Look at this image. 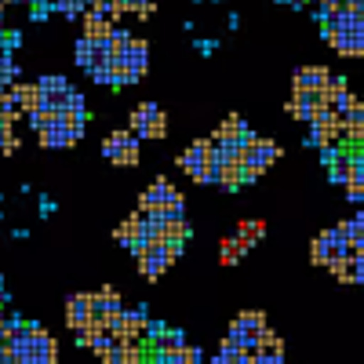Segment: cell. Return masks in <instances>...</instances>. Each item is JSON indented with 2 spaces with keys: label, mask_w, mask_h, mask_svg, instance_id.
<instances>
[{
  "label": "cell",
  "mask_w": 364,
  "mask_h": 364,
  "mask_svg": "<svg viewBox=\"0 0 364 364\" xmlns=\"http://www.w3.org/2000/svg\"><path fill=\"white\" fill-rule=\"evenodd\" d=\"M182 350H157V364H182Z\"/></svg>",
  "instance_id": "37"
},
{
  "label": "cell",
  "mask_w": 364,
  "mask_h": 364,
  "mask_svg": "<svg viewBox=\"0 0 364 364\" xmlns=\"http://www.w3.org/2000/svg\"><path fill=\"white\" fill-rule=\"evenodd\" d=\"M262 328H266V314L259 310H245L226 331V343L233 346H245V350H255L259 346V336H262Z\"/></svg>",
  "instance_id": "5"
},
{
  "label": "cell",
  "mask_w": 364,
  "mask_h": 364,
  "mask_svg": "<svg viewBox=\"0 0 364 364\" xmlns=\"http://www.w3.org/2000/svg\"><path fill=\"white\" fill-rule=\"evenodd\" d=\"M11 135V128H4V124H0V146H4V139Z\"/></svg>",
  "instance_id": "43"
},
{
  "label": "cell",
  "mask_w": 364,
  "mask_h": 364,
  "mask_svg": "<svg viewBox=\"0 0 364 364\" xmlns=\"http://www.w3.org/2000/svg\"><path fill=\"white\" fill-rule=\"evenodd\" d=\"M240 182H245V178H240V164H237V161H226V164H223V182H219V186L237 190Z\"/></svg>",
  "instance_id": "28"
},
{
  "label": "cell",
  "mask_w": 364,
  "mask_h": 364,
  "mask_svg": "<svg viewBox=\"0 0 364 364\" xmlns=\"http://www.w3.org/2000/svg\"><path fill=\"white\" fill-rule=\"evenodd\" d=\"M324 41L343 58H360L364 55V11H353V8L331 11L324 18Z\"/></svg>",
  "instance_id": "1"
},
{
  "label": "cell",
  "mask_w": 364,
  "mask_h": 364,
  "mask_svg": "<svg viewBox=\"0 0 364 364\" xmlns=\"http://www.w3.org/2000/svg\"><path fill=\"white\" fill-rule=\"evenodd\" d=\"M128 41H132V33H128V29L113 26V33H109V48H113V51H120V48H124Z\"/></svg>",
  "instance_id": "33"
},
{
  "label": "cell",
  "mask_w": 364,
  "mask_h": 364,
  "mask_svg": "<svg viewBox=\"0 0 364 364\" xmlns=\"http://www.w3.org/2000/svg\"><path fill=\"white\" fill-rule=\"evenodd\" d=\"M346 95V77H328L324 80V87H321V102L328 106V109H336V102Z\"/></svg>",
  "instance_id": "21"
},
{
  "label": "cell",
  "mask_w": 364,
  "mask_h": 364,
  "mask_svg": "<svg viewBox=\"0 0 364 364\" xmlns=\"http://www.w3.org/2000/svg\"><path fill=\"white\" fill-rule=\"evenodd\" d=\"M4 343H8V317L0 314V346H4Z\"/></svg>",
  "instance_id": "40"
},
{
  "label": "cell",
  "mask_w": 364,
  "mask_h": 364,
  "mask_svg": "<svg viewBox=\"0 0 364 364\" xmlns=\"http://www.w3.org/2000/svg\"><path fill=\"white\" fill-rule=\"evenodd\" d=\"M51 120H55V109H48V106H41V109L29 113V124H33V132H37V135L51 124Z\"/></svg>",
  "instance_id": "29"
},
{
  "label": "cell",
  "mask_w": 364,
  "mask_h": 364,
  "mask_svg": "<svg viewBox=\"0 0 364 364\" xmlns=\"http://www.w3.org/2000/svg\"><path fill=\"white\" fill-rule=\"evenodd\" d=\"M146 306L139 310H120L117 321H109V336L113 343H132V339H142V331H146Z\"/></svg>",
  "instance_id": "9"
},
{
  "label": "cell",
  "mask_w": 364,
  "mask_h": 364,
  "mask_svg": "<svg viewBox=\"0 0 364 364\" xmlns=\"http://www.w3.org/2000/svg\"><path fill=\"white\" fill-rule=\"evenodd\" d=\"M211 146H215L211 139H197L193 146H186V149L178 154V168L186 171L193 182H200V171H204V164L211 161Z\"/></svg>",
  "instance_id": "10"
},
{
  "label": "cell",
  "mask_w": 364,
  "mask_h": 364,
  "mask_svg": "<svg viewBox=\"0 0 364 364\" xmlns=\"http://www.w3.org/2000/svg\"><path fill=\"white\" fill-rule=\"evenodd\" d=\"M321 91H314V87H295V95H291V102H288V113L291 117H299V120H310L321 113Z\"/></svg>",
  "instance_id": "12"
},
{
  "label": "cell",
  "mask_w": 364,
  "mask_h": 364,
  "mask_svg": "<svg viewBox=\"0 0 364 364\" xmlns=\"http://www.w3.org/2000/svg\"><path fill=\"white\" fill-rule=\"evenodd\" d=\"M168 135V113L164 109H154L146 117V128H142V139H164Z\"/></svg>",
  "instance_id": "25"
},
{
  "label": "cell",
  "mask_w": 364,
  "mask_h": 364,
  "mask_svg": "<svg viewBox=\"0 0 364 364\" xmlns=\"http://www.w3.org/2000/svg\"><path fill=\"white\" fill-rule=\"evenodd\" d=\"M262 237H266V223H262V219H245V223H240V230H237V240H240L248 252L259 245Z\"/></svg>",
  "instance_id": "19"
},
{
  "label": "cell",
  "mask_w": 364,
  "mask_h": 364,
  "mask_svg": "<svg viewBox=\"0 0 364 364\" xmlns=\"http://www.w3.org/2000/svg\"><path fill=\"white\" fill-rule=\"evenodd\" d=\"M350 255H353V248L346 245V237H343L339 226L324 230L321 237H314V245H310V259L321 262V266H328L331 259H350Z\"/></svg>",
  "instance_id": "6"
},
{
  "label": "cell",
  "mask_w": 364,
  "mask_h": 364,
  "mask_svg": "<svg viewBox=\"0 0 364 364\" xmlns=\"http://www.w3.org/2000/svg\"><path fill=\"white\" fill-rule=\"evenodd\" d=\"M175 200H182V193L171 186L168 178H157V182H149V186L142 190V197H139V204H142V211H161V208H168V204H175Z\"/></svg>",
  "instance_id": "11"
},
{
  "label": "cell",
  "mask_w": 364,
  "mask_h": 364,
  "mask_svg": "<svg viewBox=\"0 0 364 364\" xmlns=\"http://www.w3.org/2000/svg\"><path fill=\"white\" fill-rule=\"evenodd\" d=\"M0 154H8V157H11V154H18V139H15V132L4 139V146H0Z\"/></svg>",
  "instance_id": "39"
},
{
  "label": "cell",
  "mask_w": 364,
  "mask_h": 364,
  "mask_svg": "<svg viewBox=\"0 0 364 364\" xmlns=\"http://www.w3.org/2000/svg\"><path fill=\"white\" fill-rule=\"evenodd\" d=\"M8 95H11V102H15L22 113H33V109L44 106L41 84H11V87H8Z\"/></svg>",
  "instance_id": "14"
},
{
  "label": "cell",
  "mask_w": 364,
  "mask_h": 364,
  "mask_svg": "<svg viewBox=\"0 0 364 364\" xmlns=\"http://www.w3.org/2000/svg\"><path fill=\"white\" fill-rule=\"evenodd\" d=\"M277 157H281V146L273 142V139H259V135H255V142L245 146V154H240V161H237V164H240V178L255 182Z\"/></svg>",
  "instance_id": "3"
},
{
  "label": "cell",
  "mask_w": 364,
  "mask_h": 364,
  "mask_svg": "<svg viewBox=\"0 0 364 364\" xmlns=\"http://www.w3.org/2000/svg\"><path fill=\"white\" fill-rule=\"evenodd\" d=\"M343 190H346V200H353V204H364V182H360V178H350V182H343Z\"/></svg>",
  "instance_id": "31"
},
{
  "label": "cell",
  "mask_w": 364,
  "mask_h": 364,
  "mask_svg": "<svg viewBox=\"0 0 364 364\" xmlns=\"http://www.w3.org/2000/svg\"><path fill=\"white\" fill-rule=\"evenodd\" d=\"M186 339H182V331H164V339L157 343V350H182Z\"/></svg>",
  "instance_id": "32"
},
{
  "label": "cell",
  "mask_w": 364,
  "mask_h": 364,
  "mask_svg": "<svg viewBox=\"0 0 364 364\" xmlns=\"http://www.w3.org/2000/svg\"><path fill=\"white\" fill-rule=\"evenodd\" d=\"M178 357H182V364H204V353H200L197 346H182Z\"/></svg>",
  "instance_id": "36"
},
{
  "label": "cell",
  "mask_w": 364,
  "mask_h": 364,
  "mask_svg": "<svg viewBox=\"0 0 364 364\" xmlns=\"http://www.w3.org/2000/svg\"><path fill=\"white\" fill-rule=\"evenodd\" d=\"M4 302H8V291H4V281H0V310H4Z\"/></svg>",
  "instance_id": "42"
},
{
  "label": "cell",
  "mask_w": 364,
  "mask_h": 364,
  "mask_svg": "<svg viewBox=\"0 0 364 364\" xmlns=\"http://www.w3.org/2000/svg\"><path fill=\"white\" fill-rule=\"evenodd\" d=\"M109 33H113L109 18H102L99 11H84V37L87 41H109Z\"/></svg>",
  "instance_id": "16"
},
{
  "label": "cell",
  "mask_w": 364,
  "mask_h": 364,
  "mask_svg": "<svg viewBox=\"0 0 364 364\" xmlns=\"http://www.w3.org/2000/svg\"><path fill=\"white\" fill-rule=\"evenodd\" d=\"M139 233H142V215H128L124 223H120L117 230H113V237L120 240V245H135V240H139Z\"/></svg>",
  "instance_id": "22"
},
{
  "label": "cell",
  "mask_w": 364,
  "mask_h": 364,
  "mask_svg": "<svg viewBox=\"0 0 364 364\" xmlns=\"http://www.w3.org/2000/svg\"><path fill=\"white\" fill-rule=\"evenodd\" d=\"M328 77H331L328 66H302V70L295 73V87H314V91H321Z\"/></svg>",
  "instance_id": "18"
},
{
  "label": "cell",
  "mask_w": 364,
  "mask_h": 364,
  "mask_svg": "<svg viewBox=\"0 0 364 364\" xmlns=\"http://www.w3.org/2000/svg\"><path fill=\"white\" fill-rule=\"evenodd\" d=\"M343 142H350V146H364V106L343 117Z\"/></svg>",
  "instance_id": "17"
},
{
  "label": "cell",
  "mask_w": 364,
  "mask_h": 364,
  "mask_svg": "<svg viewBox=\"0 0 364 364\" xmlns=\"http://www.w3.org/2000/svg\"><path fill=\"white\" fill-rule=\"evenodd\" d=\"M343 157H346V154H343V149H339V146H324V149H321V161H324L328 168H331V164H336V161H343Z\"/></svg>",
  "instance_id": "35"
},
{
  "label": "cell",
  "mask_w": 364,
  "mask_h": 364,
  "mask_svg": "<svg viewBox=\"0 0 364 364\" xmlns=\"http://www.w3.org/2000/svg\"><path fill=\"white\" fill-rule=\"evenodd\" d=\"M328 269H331V277H336V281L353 284V255H350V259H331Z\"/></svg>",
  "instance_id": "27"
},
{
  "label": "cell",
  "mask_w": 364,
  "mask_h": 364,
  "mask_svg": "<svg viewBox=\"0 0 364 364\" xmlns=\"http://www.w3.org/2000/svg\"><path fill=\"white\" fill-rule=\"evenodd\" d=\"M164 331H168V328H164L161 321H146V331H142V336H146V339H154V343H161V339H164Z\"/></svg>",
  "instance_id": "34"
},
{
  "label": "cell",
  "mask_w": 364,
  "mask_h": 364,
  "mask_svg": "<svg viewBox=\"0 0 364 364\" xmlns=\"http://www.w3.org/2000/svg\"><path fill=\"white\" fill-rule=\"evenodd\" d=\"M245 255H248V248L240 245L237 237H230V240H223V245H219V262H223V266H237Z\"/></svg>",
  "instance_id": "24"
},
{
  "label": "cell",
  "mask_w": 364,
  "mask_h": 364,
  "mask_svg": "<svg viewBox=\"0 0 364 364\" xmlns=\"http://www.w3.org/2000/svg\"><path fill=\"white\" fill-rule=\"evenodd\" d=\"M346 8H353V11H364V0H346Z\"/></svg>",
  "instance_id": "41"
},
{
  "label": "cell",
  "mask_w": 364,
  "mask_h": 364,
  "mask_svg": "<svg viewBox=\"0 0 364 364\" xmlns=\"http://www.w3.org/2000/svg\"><path fill=\"white\" fill-rule=\"evenodd\" d=\"M91 317V295H70L66 299V324L77 331L80 324H87Z\"/></svg>",
  "instance_id": "15"
},
{
  "label": "cell",
  "mask_w": 364,
  "mask_h": 364,
  "mask_svg": "<svg viewBox=\"0 0 364 364\" xmlns=\"http://www.w3.org/2000/svg\"><path fill=\"white\" fill-rule=\"evenodd\" d=\"M80 135H84V132L73 128L70 113H55V120L41 132V146H48V149H70V146H77Z\"/></svg>",
  "instance_id": "8"
},
{
  "label": "cell",
  "mask_w": 364,
  "mask_h": 364,
  "mask_svg": "<svg viewBox=\"0 0 364 364\" xmlns=\"http://www.w3.org/2000/svg\"><path fill=\"white\" fill-rule=\"evenodd\" d=\"M164 237H168V240H178V245H182V240L190 237V223H186V219H182V223H164Z\"/></svg>",
  "instance_id": "30"
},
{
  "label": "cell",
  "mask_w": 364,
  "mask_h": 364,
  "mask_svg": "<svg viewBox=\"0 0 364 364\" xmlns=\"http://www.w3.org/2000/svg\"><path fill=\"white\" fill-rule=\"evenodd\" d=\"M70 84L66 77H44L41 80V95H44V106L55 109V113H66V102H70Z\"/></svg>",
  "instance_id": "13"
},
{
  "label": "cell",
  "mask_w": 364,
  "mask_h": 364,
  "mask_svg": "<svg viewBox=\"0 0 364 364\" xmlns=\"http://www.w3.org/2000/svg\"><path fill=\"white\" fill-rule=\"evenodd\" d=\"M178 255H182V245H178V240H168V237H161V240H154V245H146V248L135 252L139 269H142L146 281H157Z\"/></svg>",
  "instance_id": "2"
},
{
  "label": "cell",
  "mask_w": 364,
  "mask_h": 364,
  "mask_svg": "<svg viewBox=\"0 0 364 364\" xmlns=\"http://www.w3.org/2000/svg\"><path fill=\"white\" fill-rule=\"evenodd\" d=\"M154 11H157V0H142V4L135 8L139 18H154Z\"/></svg>",
  "instance_id": "38"
},
{
  "label": "cell",
  "mask_w": 364,
  "mask_h": 364,
  "mask_svg": "<svg viewBox=\"0 0 364 364\" xmlns=\"http://www.w3.org/2000/svg\"><path fill=\"white\" fill-rule=\"evenodd\" d=\"M339 142H343V113H336V109L321 106V113L310 120V135H306V146H317V149H324V146H339Z\"/></svg>",
  "instance_id": "4"
},
{
  "label": "cell",
  "mask_w": 364,
  "mask_h": 364,
  "mask_svg": "<svg viewBox=\"0 0 364 364\" xmlns=\"http://www.w3.org/2000/svg\"><path fill=\"white\" fill-rule=\"evenodd\" d=\"M245 128H248L245 120H240L237 113H230L223 124L215 128V142H233V139H240V132H245Z\"/></svg>",
  "instance_id": "23"
},
{
  "label": "cell",
  "mask_w": 364,
  "mask_h": 364,
  "mask_svg": "<svg viewBox=\"0 0 364 364\" xmlns=\"http://www.w3.org/2000/svg\"><path fill=\"white\" fill-rule=\"evenodd\" d=\"M339 230H343L346 245H350L353 252L364 245V215H357V219H350V223H339Z\"/></svg>",
  "instance_id": "26"
},
{
  "label": "cell",
  "mask_w": 364,
  "mask_h": 364,
  "mask_svg": "<svg viewBox=\"0 0 364 364\" xmlns=\"http://www.w3.org/2000/svg\"><path fill=\"white\" fill-rule=\"evenodd\" d=\"M281 4H295V8H302V4H306V0H281Z\"/></svg>",
  "instance_id": "44"
},
{
  "label": "cell",
  "mask_w": 364,
  "mask_h": 364,
  "mask_svg": "<svg viewBox=\"0 0 364 364\" xmlns=\"http://www.w3.org/2000/svg\"><path fill=\"white\" fill-rule=\"evenodd\" d=\"M113 346H117V364H146V346H142V339L113 343Z\"/></svg>",
  "instance_id": "20"
},
{
  "label": "cell",
  "mask_w": 364,
  "mask_h": 364,
  "mask_svg": "<svg viewBox=\"0 0 364 364\" xmlns=\"http://www.w3.org/2000/svg\"><path fill=\"white\" fill-rule=\"evenodd\" d=\"M102 154H106L109 164H117V168L135 164V161H139V135H132V132H113V135H106V139H102Z\"/></svg>",
  "instance_id": "7"
}]
</instances>
